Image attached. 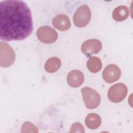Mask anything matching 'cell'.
Segmentation results:
<instances>
[{
  "label": "cell",
  "instance_id": "cell-1",
  "mask_svg": "<svg viewBox=\"0 0 133 133\" xmlns=\"http://www.w3.org/2000/svg\"><path fill=\"white\" fill-rule=\"evenodd\" d=\"M31 12L27 4L18 0L0 2V38L4 41H19L32 32Z\"/></svg>",
  "mask_w": 133,
  "mask_h": 133
},
{
  "label": "cell",
  "instance_id": "cell-2",
  "mask_svg": "<svg viewBox=\"0 0 133 133\" xmlns=\"http://www.w3.org/2000/svg\"><path fill=\"white\" fill-rule=\"evenodd\" d=\"M81 92L86 108L94 109L99 106L101 97L96 90L89 87H84L81 89Z\"/></svg>",
  "mask_w": 133,
  "mask_h": 133
},
{
  "label": "cell",
  "instance_id": "cell-3",
  "mask_svg": "<svg viewBox=\"0 0 133 133\" xmlns=\"http://www.w3.org/2000/svg\"><path fill=\"white\" fill-rule=\"evenodd\" d=\"M15 54L9 45L5 42L0 43V65L7 68L13 64L15 60Z\"/></svg>",
  "mask_w": 133,
  "mask_h": 133
},
{
  "label": "cell",
  "instance_id": "cell-4",
  "mask_svg": "<svg viewBox=\"0 0 133 133\" xmlns=\"http://www.w3.org/2000/svg\"><path fill=\"white\" fill-rule=\"evenodd\" d=\"M91 18V11L87 5H82L79 7L73 16L74 24L79 28L87 25Z\"/></svg>",
  "mask_w": 133,
  "mask_h": 133
},
{
  "label": "cell",
  "instance_id": "cell-5",
  "mask_svg": "<svg viewBox=\"0 0 133 133\" xmlns=\"http://www.w3.org/2000/svg\"><path fill=\"white\" fill-rule=\"evenodd\" d=\"M127 88L126 86L121 83L115 84L112 86L108 92L109 99L115 103L122 101L126 96Z\"/></svg>",
  "mask_w": 133,
  "mask_h": 133
},
{
  "label": "cell",
  "instance_id": "cell-6",
  "mask_svg": "<svg viewBox=\"0 0 133 133\" xmlns=\"http://www.w3.org/2000/svg\"><path fill=\"white\" fill-rule=\"evenodd\" d=\"M36 35L41 42L45 44L53 43L58 38L57 32L48 26L40 27L37 31Z\"/></svg>",
  "mask_w": 133,
  "mask_h": 133
},
{
  "label": "cell",
  "instance_id": "cell-7",
  "mask_svg": "<svg viewBox=\"0 0 133 133\" xmlns=\"http://www.w3.org/2000/svg\"><path fill=\"white\" fill-rule=\"evenodd\" d=\"M121 75L119 68L114 64H110L107 65L102 72V77L104 81L108 83H112L117 81Z\"/></svg>",
  "mask_w": 133,
  "mask_h": 133
},
{
  "label": "cell",
  "instance_id": "cell-8",
  "mask_svg": "<svg viewBox=\"0 0 133 133\" xmlns=\"http://www.w3.org/2000/svg\"><path fill=\"white\" fill-rule=\"evenodd\" d=\"M102 44L97 39H90L85 41L81 46L82 51L87 56L98 53L101 49Z\"/></svg>",
  "mask_w": 133,
  "mask_h": 133
},
{
  "label": "cell",
  "instance_id": "cell-9",
  "mask_svg": "<svg viewBox=\"0 0 133 133\" xmlns=\"http://www.w3.org/2000/svg\"><path fill=\"white\" fill-rule=\"evenodd\" d=\"M84 79L83 73L78 70L70 71L67 76V82L72 87L76 88L80 86L83 84Z\"/></svg>",
  "mask_w": 133,
  "mask_h": 133
},
{
  "label": "cell",
  "instance_id": "cell-10",
  "mask_svg": "<svg viewBox=\"0 0 133 133\" xmlns=\"http://www.w3.org/2000/svg\"><path fill=\"white\" fill-rule=\"evenodd\" d=\"M53 25L60 31H66L71 26V22L67 16L60 14L56 16L52 20Z\"/></svg>",
  "mask_w": 133,
  "mask_h": 133
},
{
  "label": "cell",
  "instance_id": "cell-11",
  "mask_svg": "<svg viewBox=\"0 0 133 133\" xmlns=\"http://www.w3.org/2000/svg\"><path fill=\"white\" fill-rule=\"evenodd\" d=\"M129 15V9L127 7L121 5L115 8L113 11V19L118 22L122 21L126 19Z\"/></svg>",
  "mask_w": 133,
  "mask_h": 133
},
{
  "label": "cell",
  "instance_id": "cell-12",
  "mask_svg": "<svg viewBox=\"0 0 133 133\" xmlns=\"http://www.w3.org/2000/svg\"><path fill=\"white\" fill-rule=\"evenodd\" d=\"M101 123V119L99 115L96 113L89 114L85 118V124L87 127L91 129L98 128Z\"/></svg>",
  "mask_w": 133,
  "mask_h": 133
},
{
  "label": "cell",
  "instance_id": "cell-13",
  "mask_svg": "<svg viewBox=\"0 0 133 133\" xmlns=\"http://www.w3.org/2000/svg\"><path fill=\"white\" fill-rule=\"evenodd\" d=\"M61 62L59 58L51 57L48 59L45 64V69L49 73H54L60 68Z\"/></svg>",
  "mask_w": 133,
  "mask_h": 133
},
{
  "label": "cell",
  "instance_id": "cell-14",
  "mask_svg": "<svg viewBox=\"0 0 133 133\" xmlns=\"http://www.w3.org/2000/svg\"><path fill=\"white\" fill-rule=\"evenodd\" d=\"M101 60L97 57H91L87 62V67L89 71L92 73H97L102 68Z\"/></svg>",
  "mask_w": 133,
  "mask_h": 133
},
{
  "label": "cell",
  "instance_id": "cell-15",
  "mask_svg": "<svg viewBox=\"0 0 133 133\" xmlns=\"http://www.w3.org/2000/svg\"><path fill=\"white\" fill-rule=\"evenodd\" d=\"M21 132H37L38 130L36 127L32 123L26 122L23 123L21 128Z\"/></svg>",
  "mask_w": 133,
  "mask_h": 133
},
{
  "label": "cell",
  "instance_id": "cell-16",
  "mask_svg": "<svg viewBox=\"0 0 133 133\" xmlns=\"http://www.w3.org/2000/svg\"><path fill=\"white\" fill-rule=\"evenodd\" d=\"M70 132H84V128L82 124L79 123H75L72 124Z\"/></svg>",
  "mask_w": 133,
  "mask_h": 133
}]
</instances>
